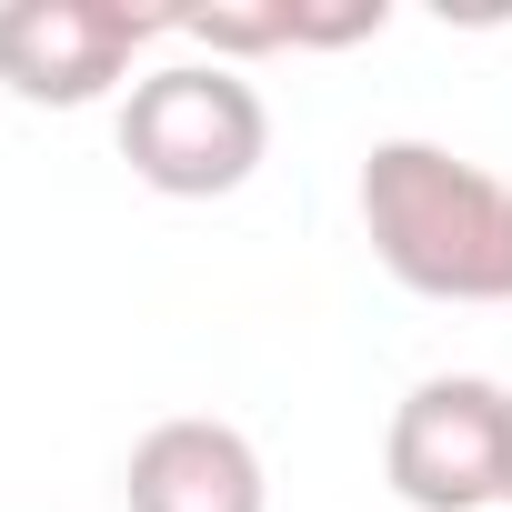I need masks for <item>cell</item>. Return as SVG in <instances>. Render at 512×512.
<instances>
[{"label": "cell", "mask_w": 512, "mask_h": 512, "mask_svg": "<svg viewBox=\"0 0 512 512\" xmlns=\"http://www.w3.org/2000/svg\"><path fill=\"white\" fill-rule=\"evenodd\" d=\"M151 41H181V11H131V0H0V81L31 111L111 101Z\"/></svg>", "instance_id": "obj_3"}, {"label": "cell", "mask_w": 512, "mask_h": 512, "mask_svg": "<svg viewBox=\"0 0 512 512\" xmlns=\"http://www.w3.org/2000/svg\"><path fill=\"white\" fill-rule=\"evenodd\" d=\"M502 382L482 372H432L402 392L392 432H382V482L412 512H482L502 502Z\"/></svg>", "instance_id": "obj_4"}, {"label": "cell", "mask_w": 512, "mask_h": 512, "mask_svg": "<svg viewBox=\"0 0 512 512\" xmlns=\"http://www.w3.org/2000/svg\"><path fill=\"white\" fill-rule=\"evenodd\" d=\"M362 241L422 302H512V181L442 141L362 151Z\"/></svg>", "instance_id": "obj_1"}, {"label": "cell", "mask_w": 512, "mask_h": 512, "mask_svg": "<svg viewBox=\"0 0 512 512\" xmlns=\"http://www.w3.org/2000/svg\"><path fill=\"white\" fill-rule=\"evenodd\" d=\"M121 502L131 512H272V472H262V452H251L241 422L181 412V422H151L131 442Z\"/></svg>", "instance_id": "obj_5"}, {"label": "cell", "mask_w": 512, "mask_h": 512, "mask_svg": "<svg viewBox=\"0 0 512 512\" xmlns=\"http://www.w3.org/2000/svg\"><path fill=\"white\" fill-rule=\"evenodd\" d=\"M121 161L141 191L161 201H221L262 171L272 151V111L231 61H161L121 91V121H111Z\"/></svg>", "instance_id": "obj_2"}, {"label": "cell", "mask_w": 512, "mask_h": 512, "mask_svg": "<svg viewBox=\"0 0 512 512\" xmlns=\"http://www.w3.org/2000/svg\"><path fill=\"white\" fill-rule=\"evenodd\" d=\"M502 502H512V402H502Z\"/></svg>", "instance_id": "obj_6"}]
</instances>
